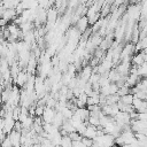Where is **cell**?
<instances>
[{"label": "cell", "instance_id": "obj_1", "mask_svg": "<svg viewBox=\"0 0 147 147\" xmlns=\"http://www.w3.org/2000/svg\"><path fill=\"white\" fill-rule=\"evenodd\" d=\"M88 24H90L88 18L85 16V17H80V18L78 20V22H77L76 26H77V30H78L79 32H84V31L87 29Z\"/></svg>", "mask_w": 147, "mask_h": 147}]
</instances>
